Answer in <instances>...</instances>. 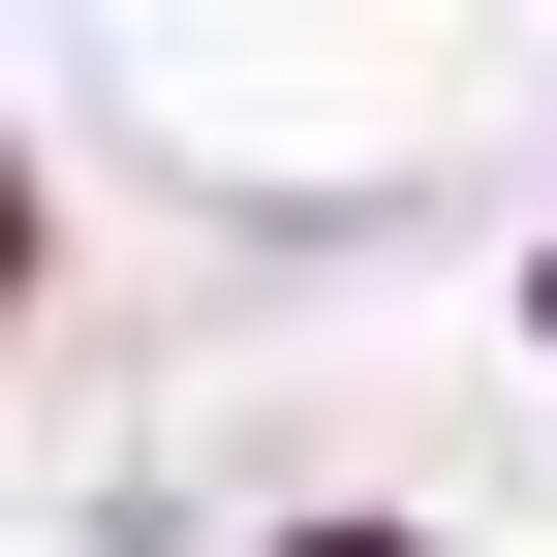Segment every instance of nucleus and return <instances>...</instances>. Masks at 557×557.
<instances>
[{
    "label": "nucleus",
    "mask_w": 557,
    "mask_h": 557,
    "mask_svg": "<svg viewBox=\"0 0 557 557\" xmlns=\"http://www.w3.org/2000/svg\"><path fill=\"white\" fill-rule=\"evenodd\" d=\"M0 278H32V186H0Z\"/></svg>",
    "instance_id": "1"
},
{
    "label": "nucleus",
    "mask_w": 557,
    "mask_h": 557,
    "mask_svg": "<svg viewBox=\"0 0 557 557\" xmlns=\"http://www.w3.org/2000/svg\"><path fill=\"white\" fill-rule=\"evenodd\" d=\"M310 557H403V527H310Z\"/></svg>",
    "instance_id": "2"
}]
</instances>
